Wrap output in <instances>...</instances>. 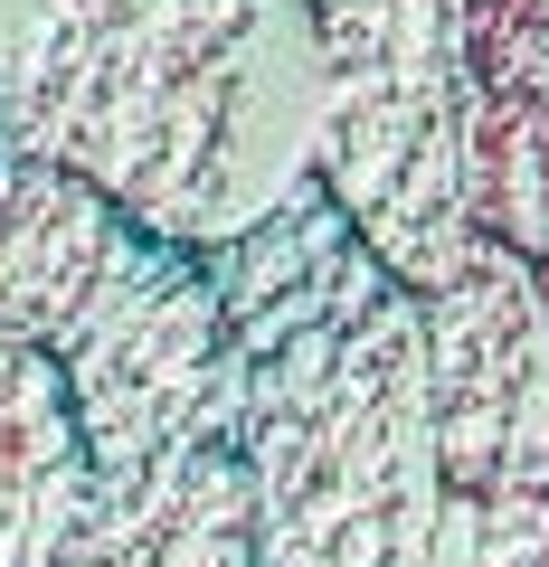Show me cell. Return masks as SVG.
Instances as JSON below:
<instances>
[{"label": "cell", "instance_id": "obj_1", "mask_svg": "<svg viewBox=\"0 0 549 567\" xmlns=\"http://www.w3.org/2000/svg\"><path fill=\"white\" fill-rule=\"evenodd\" d=\"M313 0H0V152L227 246L313 181Z\"/></svg>", "mask_w": 549, "mask_h": 567}, {"label": "cell", "instance_id": "obj_2", "mask_svg": "<svg viewBox=\"0 0 549 567\" xmlns=\"http://www.w3.org/2000/svg\"><path fill=\"white\" fill-rule=\"evenodd\" d=\"M0 322L67 379L95 483L237 435V350L209 265L29 152H0Z\"/></svg>", "mask_w": 549, "mask_h": 567}, {"label": "cell", "instance_id": "obj_3", "mask_svg": "<svg viewBox=\"0 0 549 567\" xmlns=\"http://www.w3.org/2000/svg\"><path fill=\"white\" fill-rule=\"evenodd\" d=\"M246 520L265 567H417L436 520L427 312L407 284L237 360Z\"/></svg>", "mask_w": 549, "mask_h": 567}, {"label": "cell", "instance_id": "obj_4", "mask_svg": "<svg viewBox=\"0 0 549 567\" xmlns=\"http://www.w3.org/2000/svg\"><path fill=\"white\" fill-rule=\"evenodd\" d=\"M313 181L407 293H436L492 237L474 0H313Z\"/></svg>", "mask_w": 549, "mask_h": 567}, {"label": "cell", "instance_id": "obj_5", "mask_svg": "<svg viewBox=\"0 0 549 567\" xmlns=\"http://www.w3.org/2000/svg\"><path fill=\"white\" fill-rule=\"evenodd\" d=\"M427 312V445L436 492H549V293L521 246L484 237Z\"/></svg>", "mask_w": 549, "mask_h": 567}, {"label": "cell", "instance_id": "obj_6", "mask_svg": "<svg viewBox=\"0 0 549 567\" xmlns=\"http://www.w3.org/2000/svg\"><path fill=\"white\" fill-rule=\"evenodd\" d=\"M200 265H209V293H218V312H227V350H237V360H256V350L294 341V331L369 303L379 284H398L360 246V227L323 199V181H304L294 199H275L256 227H237L227 246H209Z\"/></svg>", "mask_w": 549, "mask_h": 567}, {"label": "cell", "instance_id": "obj_7", "mask_svg": "<svg viewBox=\"0 0 549 567\" xmlns=\"http://www.w3.org/2000/svg\"><path fill=\"white\" fill-rule=\"evenodd\" d=\"M58 567H265L237 454L181 445L162 464L123 473V483H95Z\"/></svg>", "mask_w": 549, "mask_h": 567}, {"label": "cell", "instance_id": "obj_8", "mask_svg": "<svg viewBox=\"0 0 549 567\" xmlns=\"http://www.w3.org/2000/svg\"><path fill=\"white\" fill-rule=\"evenodd\" d=\"M95 502V454L48 350L0 322V567H58Z\"/></svg>", "mask_w": 549, "mask_h": 567}, {"label": "cell", "instance_id": "obj_9", "mask_svg": "<svg viewBox=\"0 0 549 567\" xmlns=\"http://www.w3.org/2000/svg\"><path fill=\"white\" fill-rule=\"evenodd\" d=\"M417 567H549V492H436V520Z\"/></svg>", "mask_w": 549, "mask_h": 567}]
</instances>
